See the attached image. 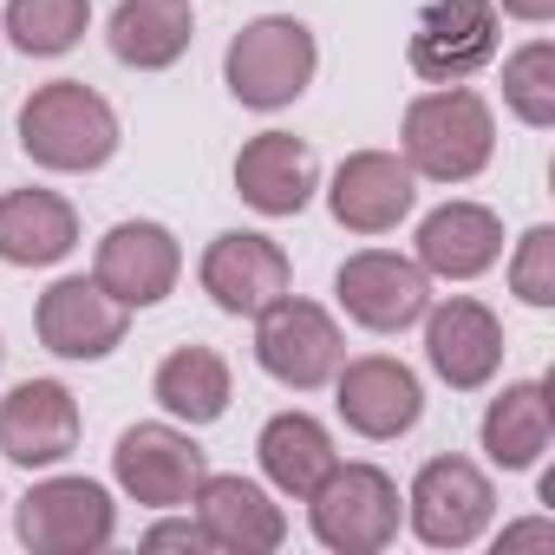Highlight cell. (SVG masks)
Returning a JSON list of instances; mask_svg holds the SVG:
<instances>
[{
    "mask_svg": "<svg viewBox=\"0 0 555 555\" xmlns=\"http://www.w3.org/2000/svg\"><path fill=\"white\" fill-rule=\"evenodd\" d=\"M399 157L418 183H470L496 157V112L470 86H431L405 105Z\"/></svg>",
    "mask_w": 555,
    "mask_h": 555,
    "instance_id": "obj_1",
    "label": "cell"
},
{
    "mask_svg": "<svg viewBox=\"0 0 555 555\" xmlns=\"http://www.w3.org/2000/svg\"><path fill=\"white\" fill-rule=\"evenodd\" d=\"M118 144H125V125H118L112 99L92 92L86 79L34 86L27 105H21V151L40 170L86 177V170H105L118 157Z\"/></svg>",
    "mask_w": 555,
    "mask_h": 555,
    "instance_id": "obj_2",
    "label": "cell"
},
{
    "mask_svg": "<svg viewBox=\"0 0 555 555\" xmlns=\"http://www.w3.org/2000/svg\"><path fill=\"white\" fill-rule=\"evenodd\" d=\"M314 73H321V40L295 14H261V21H248L229 40V53H222V86L248 112H288L314 86Z\"/></svg>",
    "mask_w": 555,
    "mask_h": 555,
    "instance_id": "obj_3",
    "label": "cell"
},
{
    "mask_svg": "<svg viewBox=\"0 0 555 555\" xmlns=\"http://www.w3.org/2000/svg\"><path fill=\"white\" fill-rule=\"evenodd\" d=\"M301 503H308L314 542L334 548V555H379V548H392L399 516H405V496H399L392 470H379V464H334Z\"/></svg>",
    "mask_w": 555,
    "mask_h": 555,
    "instance_id": "obj_4",
    "label": "cell"
},
{
    "mask_svg": "<svg viewBox=\"0 0 555 555\" xmlns=\"http://www.w3.org/2000/svg\"><path fill=\"white\" fill-rule=\"evenodd\" d=\"M347 360V340H340V321L321 308V301H301L295 288L255 314V366L288 386V392H321Z\"/></svg>",
    "mask_w": 555,
    "mask_h": 555,
    "instance_id": "obj_5",
    "label": "cell"
},
{
    "mask_svg": "<svg viewBox=\"0 0 555 555\" xmlns=\"http://www.w3.org/2000/svg\"><path fill=\"white\" fill-rule=\"evenodd\" d=\"M112 477L138 509H190L196 483L209 477L203 444L190 438V425L177 418H144L131 431H118L112 444Z\"/></svg>",
    "mask_w": 555,
    "mask_h": 555,
    "instance_id": "obj_6",
    "label": "cell"
},
{
    "mask_svg": "<svg viewBox=\"0 0 555 555\" xmlns=\"http://www.w3.org/2000/svg\"><path fill=\"white\" fill-rule=\"evenodd\" d=\"M14 529L34 555H99L118 535V503L99 477H40L14 509Z\"/></svg>",
    "mask_w": 555,
    "mask_h": 555,
    "instance_id": "obj_7",
    "label": "cell"
},
{
    "mask_svg": "<svg viewBox=\"0 0 555 555\" xmlns=\"http://www.w3.org/2000/svg\"><path fill=\"white\" fill-rule=\"evenodd\" d=\"M496 516V490L470 457H425L405 490V522L425 548H470Z\"/></svg>",
    "mask_w": 555,
    "mask_h": 555,
    "instance_id": "obj_8",
    "label": "cell"
},
{
    "mask_svg": "<svg viewBox=\"0 0 555 555\" xmlns=\"http://www.w3.org/2000/svg\"><path fill=\"white\" fill-rule=\"evenodd\" d=\"M196 282H203V295L222 314L255 321L261 308H274V301L295 288V261H288L282 242L261 235V229H222L203 248V261H196Z\"/></svg>",
    "mask_w": 555,
    "mask_h": 555,
    "instance_id": "obj_9",
    "label": "cell"
},
{
    "mask_svg": "<svg viewBox=\"0 0 555 555\" xmlns=\"http://www.w3.org/2000/svg\"><path fill=\"white\" fill-rule=\"evenodd\" d=\"M503 40V14L490 0H425V14L412 21L405 60L425 86H464L470 73H483L496 60Z\"/></svg>",
    "mask_w": 555,
    "mask_h": 555,
    "instance_id": "obj_10",
    "label": "cell"
},
{
    "mask_svg": "<svg viewBox=\"0 0 555 555\" xmlns=\"http://www.w3.org/2000/svg\"><path fill=\"white\" fill-rule=\"evenodd\" d=\"M334 295H340V308H347L353 327H366V334H405L431 308V274L412 255H399V248H360V255L340 261Z\"/></svg>",
    "mask_w": 555,
    "mask_h": 555,
    "instance_id": "obj_11",
    "label": "cell"
},
{
    "mask_svg": "<svg viewBox=\"0 0 555 555\" xmlns=\"http://www.w3.org/2000/svg\"><path fill=\"white\" fill-rule=\"evenodd\" d=\"M334 386V412L353 438L366 444H392L405 438L418 418H425V386L405 360L392 353H360V360H340V373L327 379Z\"/></svg>",
    "mask_w": 555,
    "mask_h": 555,
    "instance_id": "obj_12",
    "label": "cell"
},
{
    "mask_svg": "<svg viewBox=\"0 0 555 555\" xmlns=\"http://www.w3.org/2000/svg\"><path fill=\"white\" fill-rule=\"evenodd\" d=\"M92 282H99L112 301H125L131 314H138V308H157V301H170L177 282H183V242H177L164 222H151V216L112 222V229L99 235V255H92Z\"/></svg>",
    "mask_w": 555,
    "mask_h": 555,
    "instance_id": "obj_13",
    "label": "cell"
},
{
    "mask_svg": "<svg viewBox=\"0 0 555 555\" xmlns=\"http://www.w3.org/2000/svg\"><path fill=\"white\" fill-rule=\"evenodd\" d=\"M34 334L53 360H112L131 334V308L112 301L92 274H60L34 308Z\"/></svg>",
    "mask_w": 555,
    "mask_h": 555,
    "instance_id": "obj_14",
    "label": "cell"
},
{
    "mask_svg": "<svg viewBox=\"0 0 555 555\" xmlns=\"http://www.w3.org/2000/svg\"><path fill=\"white\" fill-rule=\"evenodd\" d=\"M327 209L347 235H392L418 209V177L399 151H347L327 177Z\"/></svg>",
    "mask_w": 555,
    "mask_h": 555,
    "instance_id": "obj_15",
    "label": "cell"
},
{
    "mask_svg": "<svg viewBox=\"0 0 555 555\" xmlns=\"http://www.w3.org/2000/svg\"><path fill=\"white\" fill-rule=\"evenodd\" d=\"M190 516L203 522L209 548H222V555H274L288 542V509L274 503L268 483H255L242 470H209L190 496Z\"/></svg>",
    "mask_w": 555,
    "mask_h": 555,
    "instance_id": "obj_16",
    "label": "cell"
},
{
    "mask_svg": "<svg viewBox=\"0 0 555 555\" xmlns=\"http://www.w3.org/2000/svg\"><path fill=\"white\" fill-rule=\"evenodd\" d=\"M425 366L451 392H483L503 373V321L477 295H451L425 308Z\"/></svg>",
    "mask_w": 555,
    "mask_h": 555,
    "instance_id": "obj_17",
    "label": "cell"
},
{
    "mask_svg": "<svg viewBox=\"0 0 555 555\" xmlns=\"http://www.w3.org/2000/svg\"><path fill=\"white\" fill-rule=\"evenodd\" d=\"M79 451V399L60 379H21L0 399V457L21 470H53Z\"/></svg>",
    "mask_w": 555,
    "mask_h": 555,
    "instance_id": "obj_18",
    "label": "cell"
},
{
    "mask_svg": "<svg viewBox=\"0 0 555 555\" xmlns=\"http://www.w3.org/2000/svg\"><path fill=\"white\" fill-rule=\"evenodd\" d=\"M314 190H321V164H314V144L295 131H261L235 151V196L268 222L301 216Z\"/></svg>",
    "mask_w": 555,
    "mask_h": 555,
    "instance_id": "obj_19",
    "label": "cell"
},
{
    "mask_svg": "<svg viewBox=\"0 0 555 555\" xmlns=\"http://www.w3.org/2000/svg\"><path fill=\"white\" fill-rule=\"evenodd\" d=\"M412 261L431 274V282H477V274H490L503 261V216L490 203L451 196L418 222Z\"/></svg>",
    "mask_w": 555,
    "mask_h": 555,
    "instance_id": "obj_20",
    "label": "cell"
},
{
    "mask_svg": "<svg viewBox=\"0 0 555 555\" xmlns=\"http://www.w3.org/2000/svg\"><path fill=\"white\" fill-rule=\"evenodd\" d=\"M477 444L496 470H535L542 451L555 444V399H548V379H516L503 386L490 405H483V425H477Z\"/></svg>",
    "mask_w": 555,
    "mask_h": 555,
    "instance_id": "obj_21",
    "label": "cell"
},
{
    "mask_svg": "<svg viewBox=\"0 0 555 555\" xmlns=\"http://www.w3.org/2000/svg\"><path fill=\"white\" fill-rule=\"evenodd\" d=\"M79 248V209L60 190H8L0 196V261L8 268H53Z\"/></svg>",
    "mask_w": 555,
    "mask_h": 555,
    "instance_id": "obj_22",
    "label": "cell"
},
{
    "mask_svg": "<svg viewBox=\"0 0 555 555\" xmlns=\"http://www.w3.org/2000/svg\"><path fill=\"white\" fill-rule=\"evenodd\" d=\"M196 40L190 0H118L105 21V47L131 73H170Z\"/></svg>",
    "mask_w": 555,
    "mask_h": 555,
    "instance_id": "obj_23",
    "label": "cell"
},
{
    "mask_svg": "<svg viewBox=\"0 0 555 555\" xmlns=\"http://www.w3.org/2000/svg\"><path fill=\"white\" fill-rule=\"evenodd\" d=\"M255 464H261V477H268L274 496H295L301 503L340 464V451H334V431L314 412H274L261 425V438H255Z\"/></svg>",
    "mask_w": 555,
    "mask_h": 555,
    "instance_id": "obj_24",
    "label": "cell"
},
{
    "mask_svg": "<svg viewBox=\"0 0 555 555\" xmlns=\"http://www.w3.org/2000/svg\"><path fill=\"white\" fill-rule=\"evenodd\" d=\"M151 399L164 405V418L203 431V425H216V418L229 412V399H235L229 360H222L216 347H177V353L157 360V373H151Z\"/></svg>",
    "mask_w": 555,
    "mask_h": 555,
    "instance_id": "obj_25",
    "label": "cell"
},
{
    "mask_svg": "<svg viewBox=\"0 0 555 555\" xmlns=\"http://www.w3.org/2000/svg\"><path fill=\"white\" fill-rule=\"evenodd\" d=\"M92 27V0H8L0 34H8L27 60H60L86 40Z\"/></svg>",
    "mask_w": 555,
    "mask_h": 555,
    "instance_id": "obj_26",
    "label": "cell"
},
{
    "mask_svg": "<svg viewBox=\"0 0 555 555\" xmlns=\"http://www.w3.org/2000/svg\"><path fill=\"white\" fill-rule=\"evenodd\" d=\"M503 105L529 131L555 125V40H529L503 60Z\"/></svg>",
    "mask_w": 555,
    "mask_h": 555,
    "instance_id": "obj_27",
    "label": "cell"
},
{
    "mask_svg": "<svg viewBox=\"0 0 555 555\" xmlns=\"http://www.w3.org/2000/svg\"><path fill=\"white\" fill-rule=\"evenodd\" d=\"M509 295L522 308H555V229L535 222L509 248Z\"/></svg>",
    "mask_w": 555,
    "mask_h": 555,
    "instance_id": "obj_28",
    "label": "cell"
},
{
    "mask_svg": "<svg viewBox=\"0 0 555 555\" xmlns=\"http://www.w3.org/2000/svg\"><path fill=\"white\" fill-rule=\"evenodd\" d=\"M144 548H190V555H203L209 548V535H203V522L196 516H157L151 529H144Z\"/></svg>",
    "mask_w": 555,
    "mask_h": 555,
    "instance_id": "obj_29",
    "label": "cell"
},
{
    "mask_svg": "<svg viewBox=\"0 0 555 555\" xmlns=\"http://www.w3.org/2000/svg\"><path fill=\"white\" fill-rule=\"evenodd\" d=\"M496 548H555V516H529V522H509L496 535Z\"/></svg>",
    "mask_w": 555,
    "mask_h": 555,
    "instance_id": "obj_30",
    "label": "cell"
},
{
    "mask_svg": "<svg viewBox=\"0 0 555 555\" xmlns=\"http://www.w3.org/2000/svg\"><path fill=\"white\" fill-rule=\"evenodd\" d=\"M496 14H509V21H522V27H548L555 21V0H490Z\"/></svg>",
    "mask_w": 555,
    "mask_h": 555,
    "instance_id": "obj_31",
    "label": "cell"
},
{
    "mask_svg": "<svg viewBox=\"0 0 555 555\" xmlns=\"http://www.w3.org/2000/svg\"><path fill=\"white\" fill-rule=\"evenodd\" d=\"M0 360H8V347H0Z\"/></svg>",
    "mask_w": 555,
    "mask_h": 555,
    "instance_id": "obj_32",
    "label": "cell"
}]
</instances>
